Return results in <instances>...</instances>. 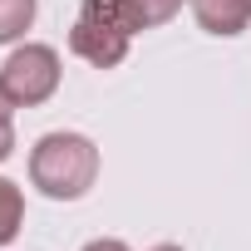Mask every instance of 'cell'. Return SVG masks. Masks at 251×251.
<instances>
[{"mask_svg":"<svg viewBox=\"0 0 251 251\" xmlns=\"http://www.w3.org/2000/svg\"><path fill=\"white\" fill-rule=\"evenodd\" d=\"M30 182L50 202H79L99 182V148L84 133H45L30 148Z\"/></svg>","mask_w":251,"mask_h":251,"instance_id":"cell-1","label":"cell"},{"mask_svg":"<svg viewBox=\"0 0 251 251\" xmlns=\"http://www.w3.org/2000/svg\"><path fill=\"white\" fill-rule=\"evenodd\" d=\"M59 79H64L59 50L25 40L0 64V103L5 108H40V103H50L59 94Z\"/></svg>","mask_w":251,"mask_h":251,"instance_id":"cell-2","label":"cell"},{"mask_svg":"<svg viewBox=\"0 0 251 251\" xmlns=\"http://www.w3.org/2000/svg\"><path fill=\"white\" fill-rule=\"evenodd\" d=\"M128 35H118V30H108V25H99V20H74V30H69V54H79L84 64H94V69H118L123 59H128Z\"/></svg>","mask_w":251,"mask_h":251,"instance_id":"cell-3","label":"cell"},{"mask_svg":"<svg viewBox=\"0 0 251 251\" xmlns=\"http://www.w3.org/2000/svg\"><path fill=\"white\" fill-rule=\"evenodd\" d=\"M192 20L217 40H236L251 25V0H192Z\"/></svg>","mask_w":251,"mask_h":251,"instance_id":"cell-4","label":"cell"},{"mask_svg":"<svg viewBox=\"0 0 251 251\" xmlns=\"http://www.w3.org/2000/svg\"><path fill=\"white\" fill-rule=\"evenodd\" d=\"M79 15H84V20H99V25L118 30V35H128V40H133L138 30H148V25H143V5H138V0H84Z\"/></svg>","mask_w":251,"mask_h":251,"instance_id":"cell-5","label":"cell"},{"mask_svg":"<svg viewBox=\"0 0 251 251\" xmlns=\"http://www.w3.org/2000/svg\"><path fill=\"white\" fill-rule=\"evenodd\" d=\"M20 226H25V192H20V182L0 177V246H10L20 236Z\"/></svg>","mask_w":251,"mask_h":251,"instance_id":"cell-6","label":"cell"},{"mask_svg":"<svg viewBox=\"0 0 251 251\" xmlns=\"http://www.w3.org/2000/svg\"><path fill=\"white\" fill-rule=\"evenodd\" d=\"M40 15V0H0V45L25 40V30Z\"/></svg>","mask_w":251,"mask_h":251,"instance_id":"cell-7","label":"cell"},{"mask_svg":"<svg viewBox=\"0 0 251 251\" xmlns=\"http://www.w3.org/2000/svg\"><path fill=\"white\" fill-rule=\"evenodd\" d=\"M138 5H143V25L153 30V25H168L182 10V0H138Z\"/></svg>","mask_w":251,"mask_h":251,"instance_id":"cell-8","label":"cell"},{"mask_svg":"<svg viewBox=\"0 0 251 251\" xmlns=\"http://www.w3.org/2000/svg\"><path fill=\"white\" fill-rule=\"evenodd\" d=\"M15 153V118H10V108L0 103V163H5Z\"/></svg>","mask_w":251,"mask_h":251,"instance_id":"cell-9","label":"cell"},{"mask_svg":"<svg viewBox=\"0 0 251 251\" xmlns=\"http://www.w3.org/2000/svg\"><path fill=\"white\" fill-rule=\"evenodd\" d=\"M79 251H133V246L118 241V236H99V241H89V246H79Z\"/></svg>","mask_w":251,"mask_h":251,"instance_id":"cell-10","label":"cell"},{"mask_svg":"<svg viewBox=\"0 0 251 251\" xmlns=\"http://www.w3.org/2000/svg\"><path fill=\"white\" fill-rule=\"evenodd\" d=\"M148 251H182L177 241H158V246H148Z\"/></svg>","mask_w":251,"mask_h":251,"instance_id":"cell-11","label":"cell"}]
</instances>
